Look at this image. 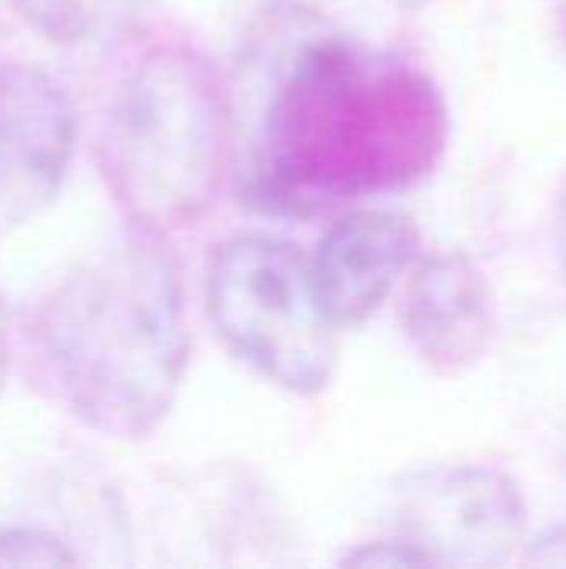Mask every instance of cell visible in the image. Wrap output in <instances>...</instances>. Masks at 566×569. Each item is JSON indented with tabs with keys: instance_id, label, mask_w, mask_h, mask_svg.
<instances>
[{
	"instance_id": "7",
	"label": "cell",
	"mask_w": 566,
	"mask_h": 569,
	"mask_svg": "<svg viewBox=\"0 0 566 569\" xmlns=\"http://www.w3.org/2000/svg\"><path fill=\"white\" fill-rule=\"evenodd\" d=\"M420 250V230L397 210H350L317 240L310 263L314 297L337 327H360L390 297Z\"/></svg>"
},
{
	"instance_id": "1",
	"label": "cell",
	"mask_w": 566,
	"mask_h": 569,
	"mask_svg": "<svg viewBox=\"0 0 566 569\" xmlns=\"http://www.w3.org/2000/svg\"><path fill=\"white\" fill-rule=\"evenodd\" d=\"M237 67L234 183L264 217L310 220L397 193L447 147V100L430 73L304 3L270 7Z\"/></svg>"
},
{
	"instance_id": "5",
	"label": "cell",
	"mask_w": 566,
	"mask_h": 569,
	"mask_svg": "<svg viewBox=\"0 0 566 569\" xmlns=\"http://www.w3.org/2000/svg\"><path fill=\"white\" fill-rule=\"evenodd\" d=\"M394 537L417 547L430 567H504L527 540V503L497 467H430L400 483Z\"/></svg>"
},
{
	"instance_id": "2",
	"label": "cell",
	"mask_w": 566,
	"mask_h": 569,
	"mask_svg": "<svg viewBox=\"0 0 566 569\" xmlns=\"http://www.w3.org/2000/svg\"><path fill=\"white\" fill-rule=\"evenodd\" d=\"M37 343L63 407L113 440L150 437L173 410L190 330L173 253L153 237L80 260L43 300Z\"/></svg>"
},
{
	"instance_id": "6",
	"label": "cell",
	"mask_w": 566,
	"mask_h": 569,
	"mask_svg": "<svg viewBox=\"0 0 566 569\" xmlns=\"http://www.w3.org/2000/svg\"><path fill=\"white\" fill-rule=\"evenodd\" d=\"M77 117L37 63L0 53V233L40 217L67 177Z\"/></svg>"
},
{
	"instance_id": "8",
	"label": "cell",
	"mask_w": 566,
	"mask_h": 569,
	"mask_svg": "<svg viewBox=\"0 0 566 569\" xmlns=\"http://www.w3.org/2000/svg\"><path fill=\"white\" fill-rule=\"evenodd\" d=\"M400 327L437 377L477 367L494 337V303L480 267L457 250L424 257L404 290Z\"/></svg>"
},
{
	"instance_id": "10",
	"label": "cell",
	"mask_w": 566,
	"mask_h": 569,
	"mask_svg": "<svg viewBox=\"0 0 566 569\" xmlns=\"http://www.w3.org/2000/svg\"><path fill=\"white\" fill-rule=\"evenodd\" d=\"M80 557L57 533L40 527H7L0 533V567H70Z\"/></svg>"
},
{
	"instance_id": "9",
	"label": "cell",
	"mask_w": 566,
	"mask_h": 569,
	"mask_svg": "<svg viewBox=\"0 0 566 569\" xmlns=\"http://www.w3.org/2000/svg\"><path fill=\"white\" fill-rule=\"evenodd\" d=\"M7 7L27 30L57 47L93 40L113 13V0H7Z\"/></svg>"
},
{
	"instance_id": "13",
	"label": "cell",
	"mask_w": 566,
	"mask_h": 569,
	"mask_svg": "<svg viewBox=\"0 0 566 569\" xmlns=\"http://www.w3.org/2000/svg\"><path fill=\"white\" fill-rule=\"evenodd\" d=\"M7 370H10V317H7V307L0 300V393L7 383Z\"/></svg>"
},
{
	"instance_id": "4",
	"label": "cell",
	"mask_w": 566,
	"mask_h": 569,
	"mask_svg": "<svg viewBox=\"0 0 566 569\" xmlns=\"http://www.w3.org/2000/svg\"><path fill=\"white\" fill-rule=\"evenodd\" d=\"M207 317L224 347L267 383L317 397L337 370V327L324 317L307 257L274 233H237L207 263Z\"/></svg>"
},
{
	"instance_id": "11",
	"label": "cell",
	"mask_w": 566,
	"mask_h": 569,
	"mask_svg": "<svg viewBox=\"0 0 566 569\" xmlns=\"http://www.w3.org/2000/svg\"><path fill=\"white\" fill-rule=\"evenodd\" d=\"M344 567H430V560L410 547L407 540L400 537H390V540H374V543H360L357 550H350L344 560Z\"/></svg>"
},
{
	"instance_id": "12",
	"label": "cell",
	"mask_w": 566,
	"mask_h": 569,
	"mask_svg": "<svg viewBox=\"0 0 566 569\" xmlns=\"http://www.w3.org/2000/svg\"><path fill=\"white\" fill-rule=\"evenodd\" d=\"M554 240H557V257L566 277V177L557 190V207H554Z\"/></svg>"
},
{
	"instance_id": "3",
	"label": "cell",
	"mask_w": 566,
	"mask_h": 569,
	"mask_svg": "<svg viewBox=\"0 0 566 569\" xmlns=\"http://www.w3.org/2000/svg\"><path fill=\"white\" fill-rule=\"evenodd\" d=\"M230 93L190 43L143 50L113 90L103 170L117 203L143 230L197 223L230 167Z\"/></svg>"
}]
</instances>
